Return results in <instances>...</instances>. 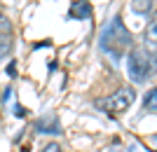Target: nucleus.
Returning a JSON list of instances; mask_svg holds the SVG:
<instances>
[{
	"mask_svg": "<svg viewBox=\"0 0 157 152\" xmlns=\"http://www.w3.org/2000/svg\"><path fill=\"white\" fill-rule=\"evenodd\" d=\"M98 47L101 52L113 56V59H122L131 47V33L124 28L122 19L115 17V19L108 24V26L101 31V38H98Z\"/></svg>",
	"mask_w": 157,
	"mask_h": 152,
	"instance_id": "obj_1",
	"label": "nucleus"
},
{
	"mask_svg": "<svg viewBox=\"0 0 157 152\" xmlns=\"http://www.w3.org/2000/svg\"><path fill=\"white\" fill-rule=\"evenodd\" d=\"M152 70H155V56L148 54L143 47L131 49L129 56H127V73H129V77L134 82H145Z\"/></svg>",
	"mask_w": 157,
	"mask_h": 152,
	"instance_id": "obj_2",
	"label": "nucleus"
},
{
	"mask_svg": "<svg viewBox=\"0 0 157 152\" xmlns=\"http://www.w3.org/2000/svg\"><path fill=\"white\" fill-rule=\"evenodd\" d=\"M134 98H136V91H134L131 87H120L117 91L110 94L108 98H98L96 108L105 110L108 115H120V113H124V110H129V106L134 103Z\"/></svg>",
	"mask_w": 157,
	"mask_h": 152,
	"instance_id": "obj_3",
	"label": "nucleus"
},
{
	"mask_svg": "<svg viewBox=\"0 0 157 152\" xmlns=\"http://www.w3.org/2000/svg\"><path fill=\"white\" fill-rule=\"evenodd\" d=\"M143 49L152 56H157V14L143 31Z\"/></svg>",
	"mask_w": 157,
	"mask_h": 152,
	"instance_id": "obj_4",
	"label": "nucleus"
},
{
	"mask_svg": "<svg viewBox=\"0 0 157 152\" xmlns=\"http://www.w3.org/2000/svg\"><path fill=\"white\" fill-rule=\"evenodd\" d=\"M35 131H38V133H49V136H56V133L61 131L59 119L54 117V115H47V117L38 119V122H35Z\"/></svg>",
	"mask_w": 157,
	"mask_h": 152,
	"instance_id": "obj_5",
	"label": "nucleus"
},
{
	"mask_svg": "<svg viewBox=\"0 0 157 152\" xmlns=\"http://www.w3.org/2000/svg\"><path fill=\"white\" fill-rule=\"evenodd\" d=\"M71 17L73 19H87V17H92V7L87 2H75L71 7Z\"/></svg>",
	"mask_w": 157,
	"mask_h": 152,
	"instance_id": "obj_6",
	"label": "nucleus"
},
{
	"mask_svg": "<svg viewBox=\"0 0 157 152\" xmlns=\"http://www.w3.org/2000/svg\"><path fill=\"white\" fill-rule=\"evenodd\" d=\"M143 106H145V110L157 113V87H155V89H150V91L143 96Z\"/></svg>",
	"mask_w": 157,
	"mask_h": 152,
	"instance_id": "obj_7",
	"label": "nucleus"
},
{
	"mask_svg": "<svg viewBox=\"0 0 157 152\" xmlns=\"http://www.w3.org/2000/svg\"><path fill=\"white\" fill-rule=\"evenodd\" d=\"M10 52H12V40L7 38V35H0V59L7 56Z\"/></svg>",
	"mask_w": 157,
	"mask_h": 152,
	"instance_id": "obj_8",
	"label": "nucleus"
},
{
	"mask_svg": "<svg viewBox=\"0 0 157 152\" xmlns=\"http://www.w3.org/2000/svg\"><path fill=\"white\" fill-rule=\"evenodd\" d=\"M10 33H12V24L5 17V12L0 9V35H10Z\"/></svg>",
	"mask_w": 157,
	"mask_h": 152,
	"instance_id": "obj_9",
	"label": "nucleus"
},
{
	"mask_svg": "<svg viewBox=\"0 0 157 152\" xmlns=\"http://www.w3.org/2000/svg\"><path fill=\"white\" fill-rule=\"evenodd\" d=\"M134 9L141 14H145L148 9H150V0H134Z\"/></svg>",
	"mask_w": 157,
	"mask_h": 152,
	"instance_id": "obj_10",
	"label": "nucleus"
},
{
	"mask_svg": "<svg viewBox=\"0 0 157 152\" xmlns=\"http://www.w3.org/2000/svg\"><path fill=\"white\" fill-rule=\"evenodd\" d=\"M42 152H63V150H61L59 143H47V145L42 147Z\"/></svg>",
	"mask_w": 157,
	"mask_h": 152,
	"instance_id": "obj_11",
	"label": "nucleus"
},
{
	"mask_svg": "<svg viewBox=\"0 0 157 152\" xmlns=\"http://www.w3.org/2000/svg\"><path fill=\"white\" fill-rule=\"evenodd\" d=\"M14 113H17V117H26V115H24V108H14Z\"/></svg>",
	"mask_w": 157,
	"mask_h": 152,
	"instance_id": "obj_12",
	"label": "nucleus"
},
{
	"mask_svg": "<svg viewBox=\"0 0 157 152\" xmlns=\"http://www.w3.org/2000/svg\"><path fill=\"white\" fill-rule=\"evenodd\" d=\"M14 68H17V63H14V61H12V63H10V66H7V73L12 75V73H14Z\"/></svg>",
	"mask_w": 157,
	"mask_h": 152,
	"instance_id": "obj_13",
	"label": "nucleus"
}]
</instances>
